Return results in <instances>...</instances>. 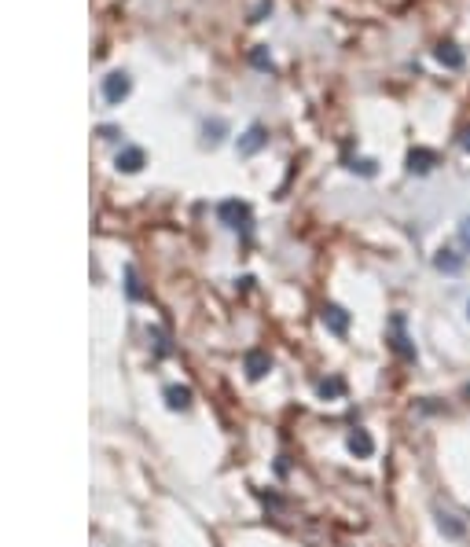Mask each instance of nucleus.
I'll return each mask as SVG.
<instances>
[{"mask_svg": "<svg viewBox=\"0 0 470 547\" xmlns=\"http://www.w3.org/2000/svg\"><path fill=\"white\" fill-rule=\"evenodd\" d=\"M434 268L445 272V276H460V272H463V254H455V250H448V246H441V250L434 254Z\"/></svg>", "mask_w": 470, "mask_h": 547, "instance_id": "nucleus-1", "label": "nucleus"}, {"mask_svg": "<svg viewBox=\"0 0 470 547\" xmlns=\"http://www.w3.org/2000/svg\"><path fill=\"white\" fill-rule=\"evenodd\" d=\"M467 316H470V302H467Z\"/></svg>", "mask_w": 470, "mask_h": 547, "instance_id": "nucleus-14", "label": "nucleus"}, {"mask_svg": "<svg viewBox=\"0 0 470 547\" xmlns=\"http://www.w3.org/2000/svg\"><path fill=\"white\" fill-rule=\"evenodd\" d=\"M460 147L470 151V129H463V133H460Z\"/></svg>", "mask_w": 470, "mask_h": 547, "instance_id": "nucleus-13", "label": "nucleus"}, {"mask_svg": "<svg viewBox=\"0 0 470 547\" xmlns=\"http://www.w3.org/2000/svg\"><path fill=\"white\" fill-rule=\"evenodd\" d=\"M349 169H352V173H364V177H375V162H368V158L349 162Z\"/></svg>", "mask_w": 470, "mask_h": 547, "instance_id": "nucleus-10", "label": "nucleus"}, {"mask_svg": "<svg viewBox=\"0 0 470 547\" xmlns=\"http://www.w3.org/2000/svg\"><path fill=\"white\" fill-rule=\"evenodd\" d=\"M169 405H173V408H184V405H188V389H169Z\"/></svg>", "mask_w": 470, "mask_h": 547, "instance_id": "nucleus-12", "label": "nucleus"}, {"mask_svg": "<svg viewBox=\"0 0 470 547\" xmlns=\"http://www.w3.org/2000/svg\"><path fill=\"white\" fill-rule=\"evenodd\" d=\"M434 162H437V154L434 151H426V147H415L412 154H408V173H430L434 169Z\"/></svg>", "mask_w": 470, "mask_h": 547, "instance_id": "nucleus-3", "label": "nucleus"}, {"mask_svg": "<svg viewBox=\"0 0 470 547\" xmlns=\"http://www.w3.org/2000/svg\"><path fill=\"white\" fill-rule=\"evenodd\" d=\"M265 368H268V360L261 357V353H254V357H250V375H254V379H261V375H265Z\"/></svg>", "mask_w": 470, "mask_h": 547, "instance_id": "nucleus-9", "label": "nucleus"}, {"mask_svg": "<svg viewBox=\"0 0 470 547\" xmlns=\"http://www.w3.org/2000/svg\"><path fill=\"white\" fill-rule=\"evenodd\" d=\"M434 56H437L441 67H448V70H460V67H463V51L455 48L452 41H441V44L434 48Z\"/></svg>", "mask_w": 470, "mask_h": 547, "instance_id": "nucleus-2", "label": "nucleus"}, {"mask_svg": "<svg viewBox=\"0 0 470 547\" xmlns=\"http://www.w3.org/2000/svg\"><path fill=\"white\" fill-rule=\"evenodd\" d=\"M125 88H129V81H125L122 74H114V81L107 85V96H111V99H118V96H125Z\"/></svg>", "mask_w": 470, "mask_h": 547, "instance_id": "nucleus-7", "label": "nucleus"}, {"mask_svg": "<svg viewBox=\"0 0 470 547\" xmlns=\"http://www.w3.org/2000/svg\"><path fill=\"white\" fill-rule=\"evenodd\" d=\"M460 243H463V250L470 254V213L460 220Z\"/></svg>", "mask_w": 470, "mask_h": 547, "instance_id": "nucleus-11", "label": "nucleus"}, {"mask_svg": "<svg viewBox=\"0 0 470 547\" xmlns=\"http://www.w3.org/2000/svg\"><path fill=\"white\" fill-rule=\"evenodd\" d=\"M349 448L357 452V455H371V452H375V445H371V437L364 434V430H357V434H352V441H349Z\"/></svg>", "mask_w": 470, "mask_h": 547, "instance_id": "nucleus-6", "label": "nucleus"}, {"mask_svg": "<svg viewBox=\"0 0 470 547\" xmlns=\"http://www.w3.org/2000/svg\"><path fill=\"white\" fill-rule=\"evenodd\" d=\"M261 143H265V129H261V125H254L250 133H246V140L239 143V151H246V154H254V151L261 147Z\"/></svg>", "mask_w": 470, "mask_h": 547, "instance_id": "nucleus-5", "label": "nucleus"}, {"mask_svg": "<svg viewBox=\"0 0 470 547\" xmlns=\"http://www.w3.org/2000/svg\"><path fill=\"white\" fill-rule=\"evenodd\" d=\"M441 529H445V532H448V537H463V525H460V522H455V518H452V514H441Z\"/></svg>", "mask_w": 470, "mask_h": 547, "instance_id": "nucleus-8", "label": "nucleus"}, {"mask_svg": "<svg viewBox=\"0 0 470 547\" xmlns=\"http://www.w3.org/2000/svg\"><path fill=\"white\" fill-rule=\"evenodd\" d=\"M323 323H327L334 334H346V331H349V316H346V309H338V305H327V309H323Z\"/></svg>", "mask_w": 470, "mask_h": 547, "instance_id": "nucleus-4", "label": "nucleus"}]
</instances>
